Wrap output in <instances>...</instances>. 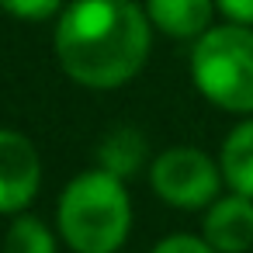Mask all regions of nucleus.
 I'll use <instances>...</instances> for the list:
<instances>
[{
  "mask_svg": "<svg viewBox=\"0 0 253 253\" xmlns=\"http://www.w3.org/2000/svg\"><path fill=\"white\" fill-rule=\"evenodd\" d=\"M153 49V21L135 0H73L56 21V59L84 87L111 90L139 77Z\"/></svg>",
  "mask_w": 253,
  "mask_h": 253,
  "instance_id": "1",
  "label": "nucleus"
},
{
  "mask_svg": "<svg viewBox=\"0 0 253 253\" xmlns=\"http://www.w3.org/2000/svg\"><path fill=\"white\" fill-rule=\"evenodd\" d=\"M56 225L73 253H115L132 229V198L104 167L77 173L56 205Z\"/></svg>",
  "mask_w": 253,
  "mask_h": 253,
  "instance_id": "2",
  "label": "nucleus"
},
{
  "mask_svg": "<svg viewBox=\"0 0 253 253\" xmlns=\"http://www.w3.org/2000/svg\"><path fill=\"white\" fill-rule=\"evenodd\" d=\"M191 80L222 111L253 115V25H211L191 45Z\"/></svg>",
  "mask_w": 253,
  "mask_h": 253,
  "instance_id": "3",
  "label": "nucleus"
},
{
  "mask_svg": "<svg viewBox=\"0 0 253 253\" xmlns=\"http://www.w3.org/2000/svg\"><path fill=\"white\" fill-rule=\"evenodd\" d=\"M222 184H225L222 167L194 146H170L149 167L153 194L160 201H167L170 208H180V211L208 208L218 198Z\"/></svg>",
  "mask_w": 253,
  "mask_h": 253,
  "instance_id": "4",
  "label": "nucleus"
},
{
  "mask_svg": "<svg viewBox=\"0 0 253 253\" xmlns=\"http://www.w3.org/2000/svg\"><path fill=\"white\" fill-rule=\"evenodd\" d=\"M42 187V160L28 135L0 128V215L25 211Z\"/></svg>",
  "mask_w": 253,
  "mask_h": 253,
  "instance_id": "5",
  "label": "nucleus"
},
{
  "mask_svg": "<svg viewBox=\"0 0 253 253\" xmlns=\"http://www.w3.org/2000/svg\"><path fill=\"white\" fill-rule=\"evenodd\" d=\"M201 236L218 253H246L253 246V198L232 191L205 208Z\"/></svg>",
  "mask_w": 253,
  "mask_h": 253,
  "instance_id": "6",
  "label": "nucleus"
},
{
  "mask_svg": "<svg viewBox=\"0 0 253 253\" xmlns=\"http://www.w3.org/2000/svg\"><path fill=\"white\" fill-rule=\"evenodd\" d=\"M146 14L156 32L167 39H198L211 28L215 18V0H146Z\"/></svg>",
  "mask_w": 253,
  "mask_h": 253,
  "instance_id": "7",
  "label": "nucleus"
},
{
  "mask_svg": "<svg viewBox=\"0 0 253 253\" xmlns=\"http://www.w3.org/2000/svg\"><path fill=\"white\" fill-rule=\"evenodd\" d=\"M218 167H222V177H225L229 191H239V194L253 198V118L239 122L225 135L222 153H218Z\"/></svg>",
  "mask_w": 253,
  "mask_h": 253,
  "instance_id": "8",
  "label": "nucleus"
},
{
  "mask_svg": "<svg viewBox=\"0 0 253 253\" xmlns=\"http://www.w3.org/2000/svg\"><path fill=\"white\" fill-rule=\"evenodd\" d=\"M146 153H149L146 135H142L139 128H128V125H125V128H115V132H108V135L101 139V146H97V167H104L108 173L128 180L132 173L142 170Z\"/></svg>",
  "mask_w": 253,
  "mask_h": 253,
  "instance_id": "9",
  "label": "nucleus"
},
{
  "mask_svg": "<svg viewBox=\"0 0 253 253\" xmlns=\"http://www.w3.org/2000/svg\"><path fill=\"white\" fill-rule=\"evenodd\" d=\"M4 253H56V236L42 218L18 211L4 236Z\"/></svg>",
  "mask_w": 253,
  "mask_h": 253,
  "instance_id": "10",
  "label": "nucleus"
},
{
  "mask_svg": "<svg viewBox=\"0 0 253 253\" xmlns=\"http://www.w3.org/2000/svg\"><path fill=\"white\" fill-rule=\"evenodd\" d=\"M66 7V0H0V11L18 21H49Z\"/></svg>",
  "mask_w": 253,
  "mask_h": 253,
  "instance_id": "11",
  "label": "nucleus"
},
{
  "mask_svg": "<svg viewBox=\"0 0 253 253\" xmlns=\"http://www.w3.org/2000/svg\"><path fill=\"white\" fill-rule=\"evenodd\" d=\"M149 253H218L205 236H187V232H177V236H167L160 239Z\"/></svg>",
  "mask_w": 253,
  "mask_h": 253,
  "instance_id": "12",
  "label": "nucleus"
},
{
  "mask_svg": "<svg viewBox=\"0 0 253 253\" xmlns=\"http://www.w3.org/2000/svg\"><path fill=\"white\" fill-rule=\"evenodd\" d=\"M215 7L225 21L236 25H253V0H215Z\"/></svg>",
  "mask_w": 253,
  "mask_h": 253,
  "instance_id": "13",
  "label": "nucleus"
}]
</instances>
